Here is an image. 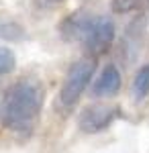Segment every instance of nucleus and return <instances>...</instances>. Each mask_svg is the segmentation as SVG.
I'll list each match as a JSON object with an SVG mask.
<instances>
[{
  "label": "nucleus",
  "mask_w": 149,
  "mask_h": 153,
  "mask_svg": "<svg viewBox=\"0 0 149 153\" xmlns=\"http://www.w3.org/2000/svg\"><path fill=\"white\" fill-rule=\"evenodd\" d=\"M43 90L33 80H23L8 88L2 98L0 118L12 133H31L41 114Z\"/></svg>",
  "instance_id": "obj_1"
},
{
  "label": "nucleus",
  "mask_w": 149,
  "mask_h": 153,
  "mask_svg": "<svg viewBox=\"0 0 149 153\" xmlns=\"http://www.w3.org/2000/svg\"><path fill=\"white\" fill-rule=\"evenodd\" d=\"M96 70V59L92 57H82L78 61H74L69 65L68 74H66V80L61 84V90H59V104H63L66 108H72L80 100V96L84 94L86 86L90 84L92 76Z\"/></svg>",
  "instance_id": "obj_2"
},
{
  "label": "nucleus",
  "mask_w": 149,
  "mask_h": 153,
  "mask_svg": "<svg viewBox=\"0 0 149 153\" xmlns=\"http://www.w3.org/2000/svg\"><path fill=\"white\" fill-rule=\"evenodd\" d=\"M115 118H116V108L115 106L90 104L80 112L78 127H80V131H84V133L94 135V133H100V131L108 129Z\"/></svg>",
  "instance_id": "obj_3"
},
{
  "label": "nucleus",
  "mask_w": 149,
  "mask_h": 153,
  "mask_svg": "<svg viewBox=\"0 0 149 153\" xmlns=\"http://www.w3.org/2000/svg\"><path fill=\"white\" fill-rule=\"evenodd\" d=\"M115 39V23L110 16H94L92 25L88 29V35L84 39V45L88 47V51H92L94 55L104 53L106 49L110 47Z\"/></svg>",
  "instance_id": "obj_4"
},
{
  "label": "nucleus",
  "mask_w": 149,
  "mask_h": 153,
  "mask_svg": "<svg viewBox=\"0 0 149 153\" xmlns=\"http://www.w3.org/2000/svg\"><path fill=\"white\" fill-rule=\"evenodd\" d=\"M121 84H123V78H121V71L116 65L108 63L104 65L98 80L94 82V88H92V94L96 98H110V96H116L118 90H121Z\"/></svg>",
  "instance_id": "obj_5"
},
{
  "label": "nucleus",
  "mask_w": 149,
  "mask_h": 153,
  "mask_svg": "<svg viewBox=\"0 0 149 153\" xmlns=\"http://www.w3.org/2000/svg\"><path fill=\"white\" fill-rule=\"evenodd\" d=\"M133 94L137 100H143L149 94V63L139 68V71L135 74V80H133Z\"/></svg>",
  "instance_id": "obj_6"
},
{
  "label": "nucleus",
  "mask_w": 149,
  "mask_h": 153,
  "mask_svg": "<svg viewBox=\"0 0 149 153\" xmlns=\"http://www.w3.org/2000/svg\"><path fill=\"white\" fill-rule=\"evenodd\" d=\"M14 68H16L14 53L6 47H0V76H6V74L14 71Z\"/></svg>",
  "instance_id": "obj_7"
},
{
  "label": "nucleus",
  "mask_w": 149,
  "mask_h": 153,
  "mask_svg": "<svg viewBox=\"0 0 149 153\" xmlns=\"http://www.w3.org/2000/svg\"><path fill=\"white\" fill-rule=\"evenodd\" d=\"M0 37L8 39V41H21L25 37V31L23 27H19L14 23H2L0 25Z\"/></svg>",
  "instance_id": "obj_8"
},
{
  "label": "nucleus",
  "mask_w": 149,
  "mask_h": 153,
  "mask_svg": "<svg viewBox=\"0 0 149 153\" xmlns=\"http://www.w3.org/2000/svg\"><path fill=\"white\" fill-rule=\"evenodd\" d=\"M139 4H141V0H110L112 10L118 12V14H125V12L135 10Z\"/></svg>",
  "instance_id": "obj_9"
},
{
  "label": "nucleus",
  "mask_w": 149,
  "mask_h": 153,
  "mask_svg": "<svg viewBox=\"0 0 149 153\" xmlns=\"http://www.w3.org/2000/svg\"><path fill=\"white\" fill-rule=\"evenodd\" d=\"M49 2H53V4H59V2H66V0H49Z\"/></svg>",
  "instance_id": "obj_10"
}]
</instances>
